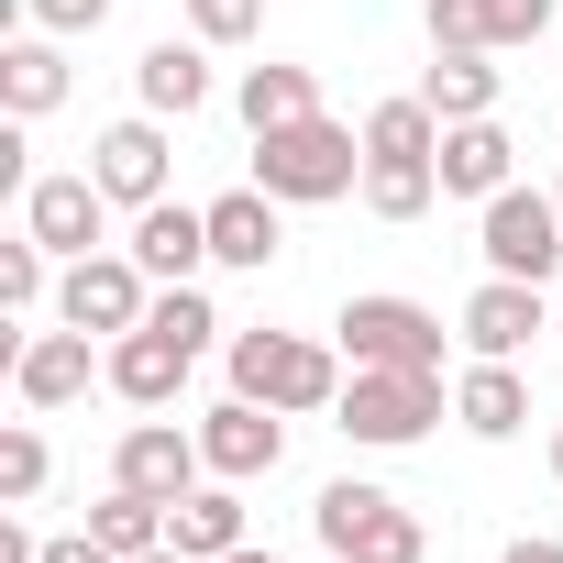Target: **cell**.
I'll return each instance as SVG.
<instances>
[{
	"label": "cell",
	"instance_id": "obj_6",
	"mask_svg": "<svg viewBox=\"0 0 563 563\" xmlns=\"http://www.w3.org/2000/svg\"><path fill=\"white\" fill-rule=\"evenodd\" d=\"M343 354L354 365H409V376H442V321L420 310V299H387V288H365V299H343Z\"/></svg>",
	"mask_w": 563,
	"mask_h": 563
},
{
	"label": "cell",
	"instance_id": "obj_32",
	"mask_svg": "<svg viewBox=\"0 0 563 563\" xmlns=\"http://www.w3.org/2000/svg\"><path fill=\"white\" fill-rule=\"evenodd\" d=\"M23 12H34L45 34H100V23H111V0H23Z\"/></svg>",
	"mask_w": 563,
	"mask_h": 563
},
{
	"label": "cell",
	"instance_id": "obj_10",
	"mask_svg": "<svg viewBox=\"0 0 563 563\" xmlns=\"http://www.w3.org/2000/svg\"><path fill=\"white\" fill-rule=\"evenodd\" d=\"M210 475V453H199V431H177V420H144V431H122V453H111V486H133V497H188Z\"/></svg>",
	"mask_w": 563,
	"mask_h": 563
},
{
	"label": "cell",
	"instance_id": "obj_28",
	"mask_svg": "<svg viewBox=\"0 0 563 563\" xmlns=\"http://www.w3.org/2000/svg\"><path fill=\"white\" fill-rule=\"evenodd\" d=\"M144 321H155V332H166V343H188V354H210V332H221V321H210V299H199V288H155V310H144Z\"/></svg>",
	"mask_w": 563,
	"mask_h": 563
},
{
	"label": "cell",
	"instance_id": "obj_31",
	"mask_svg": "<svg viewBox=\"0 0 563 563\" xmlns=\"http://www.w3.org/2000/svg\"><path fill=\"white\" fill-rule=\"evenodd\" d=\"M34 299H45V243L23 232V243H0V310H12V321H23Z\"/></svg>",
	"mask_w": 563,
	"mask_h": 563
},
{
	"label": "cell",
	"instance_id": "obj_14",
	"mask_svg": "<svg viewBox=\"0 0 563 563\" xmlns=\"http://www.w3.org/2000/svg\"><path fill=\"white\" fill-rule=\"evenodd\" d=\"M563 0H431V45H541Z\"/></svg>",
	"mask_w": 563,
	"mask_h": 563
},
{
	"label": "cell",
	"instance_id": "obj_8",
	"mask_svg": "<svg viewBox=\"0 0 563 563\" xmlns=\"http://www.w3.org/2000/svg\"><path fill=\"white\" fill-rule=\"evenodd\" d=\"M89 177H100L111 210H155V199H166V122H155V111L111 122V133L89 144Z\"/></svg>",
	"mask_w": 563,
	"mask_h": 563
},
{
	"label": "cell",
	"instance_id": "obj_11",
	"mask_svg": "<svg viewBox=\"0 0 563 563\" xmlns=\"http://www.w3.org/2000/svg\"><path fill=\"white\" fill-rule=\"evenodd\" d=\"M100 221H111V199H100V177H34L23 188V232L45 243V254H100Z\"/></svg>",
	"mask_w": 563,
	"mask_h": 563
},
{
	"label": "cell",
	"instance_id": "obj_38",
	"mask_svg": "<svg viewBox=\"0 0 563 563\" xmlns=\"http://www.w3.org/2000/svg\"><path fill=\"white\" fill-rule=\"evenodd\" d=\"M552 332H563V310H552Z\"/></svg>",
	"mask_w": 563,
	"mask_h": 563
},
{
	"label": "cell",
	"instance_id": "obj_39",
	"mask_svg": "<svg viewBox=\"0 0 563 563\" xmlns=\"http://www.w3.org/2000/svg\"><path fill=\"white\" fill-rule=\"evenodd\" d=\"M552 199H563V188H552Z\"/></svg>",
	"mask_w": 563,
	"mask_h": 563
},
{
	"label": "cell",
	"instance_id": "obj_13",
	"mask_svg": "<svg viewBox=\"0 0 563 563\" xmlns=\"http://www.w3.org/2000/svg\"><path fill=\"white\" fill-rule=\"evenodd\" d=\"M133 265L155 276V288H188V276L210 265V210H188V199L133 210Z\"/></svg>",
	"mask_w": 563,
	"mask_h": 563
},
{
	"label": "cell",
	"instance_id": "obj_37",
	"mask_svg": "<svg viewBox=\"0 0 563 563\" xmlns=\"http://www.w3.org/2000/svg\"><path fill=\"white\" fill-rule=\"evenodd\" d=\"M552 486H563V431H552Z\"/></svg>",
	"mask_w": 563,
	"mask_h": 563
},
{
	"label": "cell",
	"instance_id": "obj_2",
	"mask_svg": "<svg viewBox=\"0 0 563 563\" xmlns=\"http://www.w3.org/2000/svg\"><path fill=\"white\" fill-rule=\"evenodd\" d=\"M354 166H365V144H354L343 122H321V111L254 133V188H265V199H343Z\"/></svg>",
	"mask_w": 563,
	"mask_h": 563
},
{
	"label": "cell",
	"instance_id": "obj_35",
	"mask_svg": "<svg viewBox=\"0 0 563 563\" xmlns=\"http://www.w3.org/2000/svg\"><path fill=\"white\" fill-rule=\"evenodd\" d=\"M133 563H188V552H177V541H155V552H133Z\"/></svg>",
	"mask_w": 563,
	"mask_h": 563
},
{
	"label": "cell",
	"instance_id": "obj_15",
	"mask_svg": "<svg viewBox=\"0 0 563 563\" xmlns=\"http://www.w3.org/2000/svg\"><path fill=\"white\" fill-rule=\"evenodd\" d=\"M508 155H519V144H508L497 111H486V122H442V155H431V166H442V199H475V210H486L497 188H519Z\"/></svg>",
	"mask_w": 563,
	"mask_h": 563
},
{
	"label": "cell",
	"instance_id": "obj_20",
	"mask_svg": "<svg viewBox=\"0 0 563 563\" xmlns=\"http://www.w3.org/2000/svg\"><path fill=\"white\" fill-rule=\"evenodd\" d=\"M133 89H144V111H155V122H188V111L210 100V56L166 34V45H144V67H133Z\"/></svg>",
	"mask_w": 563,
	"mask_h": 563
},
{
	"label": "cell",
	"instance_id": "obj_19",
	"mask_svg": "<svg viewBox=\"0 0 563 563\" xmlns=\"http://www.w3.org/2000/svg\"><path fill=\"white\" fill-rule=\"evenodd\" d=\"M166 541H177L188 563H221V552H243V497H232V475H221V486H188V497L166 508Z\"/></svg>",
	"mask_w": 563,
	"mask_h": 563
},
{
	"label": "cell",
	"instance_id": "obj_4",
	"mask_svg": "<svg viewBox=\"0 0 563 563\" xmlns=\"http://www.w3.org/2000/svg\"><path fill=\"white\" fill-rule=\"evenodd\" d=\"M310 519H321V552H332V563H420V552H431V541H420V519H409L387 486H354V475H343V486H321V508H310Z\"/></svg>",
	"mask_w": 563,
	"mask_h": 563
},
{
	"label": "cell",
	"instance_id": "obj_27",
	"mask_svg": "<svg viewBox=\"0 0 563 563\" xmlns=\"http://www.w3.org/2000/svg\"><path fill=\"white\" fill-rule=\"evenodd\" d=\"M442 188V166H398V155H365V210L376 221H420Z\"/></svg>",
	"mask_w": 563,
	"mask_h": 563
},
{
	"label": "cell",
	"instance_id": "obj_1",
	"mask_svg": "<svg viewBox=\"0 0 563 563\" xmlns=\"http://www.w3.org/2000/svg\"><path fill=\"white\" fill-rule=\"evenodd\" d=\"M332 420H343V442H365V453H409V442L442 420V376L354 365V376H343V398H332Z\"/></svg>",
	"mask_w": 563,
	"mask_h": 563
},
{
	"label": "cell",
	"instance_id": "obj_24",
	"mask_svg": "<svg viewBox=\"0 0 563 563\" xmlns=\"http://www.w3.org/2000/svg\"><path fill=\"white\" fill-rule=\"evenodd\" d=\"M365 155L431 166V155H442V111H431V100H376V111H365Z\"/></svg>",
	"mask_w": 563,
	"mask_h": 563
},
{
	"label": "cell",
	"instance_id": "obj_9",
	"mask_svg": "<svg viewBox=\"0 0 563 563\" xmlns=\"http://www.w3.org/2000/svg\"><path fill=\"white\" fill-rule=\"evenodd\" d=\"M199 453H210V475L254 486V475H276V453H288V409H265V398H221V409L199 420Z\"/></svg>",
	"mask_w": 563,
	"mask_h": 563
},
{
	"label": "cell",
	"instance_id": "obj_23",
	"mask_svg": "<svg viewBox=\"0 0 563 563\" xmlns=\"http://www.w3.org/2000/svg\"><path fill=\"white\" fill-rule=\"evenodd\" d=\"M67 100V56L45 45V34H23V45H0V111L12 122H45Z\"/></svg>",
	"mask_w": 563,
	"mask_h": 563
},
{
	"label": "cell",
	"instance_id": "obj_12",
	"mask_svg": "<svg viewBox=\"0 0 563 563\" xmlns=\"http://www.w3.org/2000/svg\"><path fill=\"white\" fill-rule=\"evenodd\" d=\"M552 310H563V299H541V288H530V276H486V288L464 299V343L508 365V354H519L530 332H552Z\"/></svg>",
	"mask_w": 563,
	"mask_h": 563
},
{
	"label": "cell",
	"instance_id": "obj_26",
	"mask_svg": "<svg viewBox=\"0 0 563 563\" xmlns=\"http://www.w3.org/2000/svg\"><path fill=\"white\" fill-rule=\"evenodd\" d=\"M89 530H100V552H122V563H133V552H155V541H166V497H133V486H111V497L89 508Z\"/></svg>",
	"mask_w": 563,
	"mask_h": 563
},
{
	"label": "cell",
	"instance_id": "obj_21",
	"mask_svg": "<svg viewBox=\"0 0 563 563\" xmlns=\"http://www.w3.org/2000/svg\"><path fill=\"white\" fill-rule=\"evenodd\" d=\"M420 100H431L442 122H486V111H497V67H486V45H431Z\"/></svg>",
	"mask_w": 563,
	"mask_h": 563
},
{
	"label": "cell",
	"instance_id": "obj_18",
	"mask_svg": "<svg viewBox=\"0 0 563 563\" xmlns=\"http://www.w3.org/2000/svg\"><path fill=\"white\" fill-rule=\"evenodd\" d=\"M453 420H464L475 442H508V431H530V387H519V365L475 354V365H464V387H453Z\"/></svg>",
	"mask_w": 563,
	"mask_h": 563
},
{
	"label": "cell",
	"instance_id": "obj_5",
	"mask_svg": "<svg viewBox=\"0 0 563 563\" xmlns=\"http://www.w3.org/2000/svg\"><path fill=\"white\" fill-rule=\"evenodd\" d=\"M475 243H486V276H530V288H552V276H563V199H541V188H497Z\"/></svg>",
	"mask_w": 563,
	"mask_h": 563
},
{
	"label": "cell",
	"instance_id": "obj_7",
	"mask_svg": "<svg viewBox=\"0 0 563 563\" xmlns=\"http://www.w3.org/2000/svg\"><path fill=\"white\" fill-rule=\"evenodd\" d=\"M144 310H155V276L133 254H78L56 288V321H78V332H144Z\"/></svg>",
	"mask_w": 563,
	"mask_h": 563
},
{
	"label": "cell",
	"instance_id": "obj_29",
	"mask_svg": "<svg viewBox=\"0 0 563 563\" xmlns=\"http://www.w3.org/2000/svg\"><path fill=\"white\" fill-rule=\"evenodd\" d=\"M188 34L199 45H254L265 34V0H188Z\"/></svg>",
	"mask_w": 563,
	"mask_h": 563
},
{
	"label": "cell",
	"instance_id": "obj_3",
	"mask_svg": "<svg viewBox=\"0 0 563 563\" xmlns=\"http://www.w3.org/2000/svg\"><path fill=\"white\" fill-rule=\"evenodd\" d=\"M232 398L332 409V398H343V365H332V343H310V332H232Z\"/></svg>",
	"mask_w": 563,
	"mask_h": 563
},
{
	"label": "cell",
	"instance_id": "obj_33",
	"mask_svg": "<svg viewBox=\"0 0 563 563\" xmlns=\"http://www.w3.org/2000/svg\"><path fill=\"white\" fill-rule=\"evenodd\" d=\"M45 563H122V552H100V530H67V541H45Z\"/></svg>",
	"mask_w": 563,
	"mask_h": 563
},
{
	"label": "cell",
	"instance_id": "obj_30",
	"mask_svg": "<svg viewBox=\"0 0 563 563\" xmlns=\"http://www.w3.org/2000/svg\"><path fill=\"white\" fill-rule=\"evenodd\" d=\"M34 486H45V431H34V420H12V431H0V497L23 508Z\"/></svg>",
	"mask_w": 563,
	"mask_h": 563
},
{
	"label": "cell",
	"instance_id": "obj_34",
	"mask_svg": "<svg viewBox=\"0 0 563 563\" xmlns=\"http://www.w3.org/2000/svg\"><path fill=\"white\" fill-rule=\"evenodd\" d=\"M497 563H563V541H552V530H519V541H508Z\"/></svg>",
	"mask_w": 563,
	"mask_h": 563
},
{
	"label": "cell",
	"instance_id": "obj_25",
	"mask_svg": "<svg viewBox=\"0 0 563 563\" xmlns=\"http://www.w3.org/2000/svg\"><path fill=\"white\" fill-rule=\"evenodd\" d=\"M310 111H321L310 67H243V122H254V133H276V122H310Z\"/></svg>",
	"mask_w": 563,
	"mask_h": 563
},
{
	"label": "cell",
	"instance_id": "obj_36",
	"mask_svg": "<svg viewBox=\"0 0 563 563\" xmlns=\"http://www.w3.org/2000/svg\"><path fill=\"white\" fill-rule=\"evenodd\" d=\"M221 563H276V552H254V541H243V552H221Z\"/></svg>",
	"mask_w": 563,
	"mask_h": 563
},
{
	"label": "cell",
	"instance_id": "obj_17",
	"mask_svg": "<svg viewBox=\"0 0 563 563\" xmlns=\"http://www.w3.org/2000/svg\"><path fill=\"white\" fill-rule=\"evenodd\" d=\"M188 365H199V354L166 343L155 321H144V332H111V398H133V409H166V398L188 387Z\"/></svg>",
	"mask_w": 563,
	"mask_h": 563
},
{
	"label": "cell",
	"instance_id": "obj_22",
	"mask_svg": "<svg viewBox=\"0 0 563 563\" xmlns=\"http://www.w3.org/2000/svg\"><path fill=\"white\" fill-rule=\"evenodd\" d=\"M210 265H276V199L265 188H232V199H210Z\"/></svg>",
	"mask_w": 563,
	"mask_h": 563
},
{
	"label": "cell",
	"instance_id": "obj_16",
	"mask_svg": "<svg viewBox=\"0 0 563 563\" xmlns=\"http://www.w3.org/2000/svg\"><path fill=\"white\" fill-rule=\"evenodd\" d=\"M12 398H23V409L89 398V332H78V321H67V332H23V343H12Z\"/></svg>",
	"mask_w": 563,
	"mask_h": 563
}]
</instances>
